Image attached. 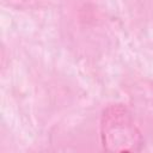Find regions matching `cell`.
Here are the masks:
<instances>
[{
    "label": "cell",
    "instance_id": "obj_1",
    "mask_svg": "<svg viewBox=\"0 0 153 153\" xmlns=\"http://www.w3.org/2000/svg\"><path fill=\"white\" fill-rule=\"evenodd\" d=\"M100 141L108 152H137L143 137L129 110L122 104H111L100 117Z\"/></svg>",
    "mask_w": 153,
    "mask_h": 153
}]
</instances>
